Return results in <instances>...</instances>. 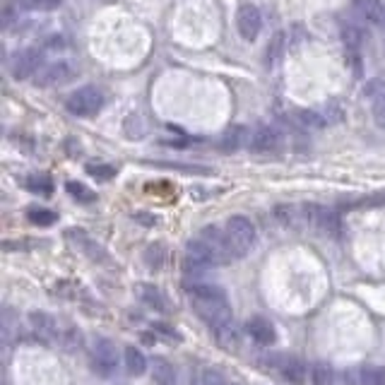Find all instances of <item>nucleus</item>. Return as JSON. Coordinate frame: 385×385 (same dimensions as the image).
I'll return each mask as SVG.
<instances>
[{"instance_id":"1","label":"nucleus","mask_w":385,"mask_h":385,"mask_svg":"<svg viewBox=\"0 0 385 385\" xmlns=\"http://www.w3.org/2000/svg\"><path fill=\"white\" fill-rule=\"evenodd\" d=\"M186 297H188V301H190L192 311L198 313L210 327L219 325V323H227L234 318L229 299L222 286L208 284V282H188Z\"/></svg>"},{"instance_id":"2","label":"nucleus","mask_w":385,"mask_h":385,"mask_svg":"<svg viewBox=\"0 0 385 385\" xmlns=\"http://www.w3.org/2000/svg\"><path fill=\"white\" fill-rule=\"evenodd\" d=\"M224 232H227L229 246H232V253H234V260L246 258L248 253L256 248L258 229H256V224H253L248 217H243V214H234V217H229Z\"/></svg>"},{"instance_id":"3","label":"nucleus","mask_w":385,"mask_h":385,"mask_svg":"<svg viewBox=\"0 0 385 385\" xmlns=\"http://www.w3.org/2000/svg\"><path fill=\"white\" fill-rule=\"evenodd\" d=\"M106 104V97L99 87L87 84V87H79L77 92H73L65 101V109L70 111L77 119H89V116H97Z\"/></svg>"},{"instance_id":"4","label":"nucleus","mask_w":385,"mask_h":385,"mask_svg":"<svg viewBox=\"0 0 385 385\" xmlns=\"http://www.w3.org/2000/svg\"><path fill=\"white\" fill-rule=\"evenodd\" d=\"M89 369L99 378H111L119 369V351L116 345L106 337H97L89 347Z\"/></svg>"},{"instance_id":"5","label":"nucleus","mask_w":385,"mask_h":385,"mask_svg":"<svg viewBox=\"0 0 385 385\" xmlns=\"http://www.w3.org/2000/svg\"><path fill=\"white\" fill-rule=\"evenodd\" d=\"M217 265H224V262L210 243H205L200 236L188 241L186 256H183V270L186 272H205V270H210V267H217Z\"/></svg>"},{"instance_id":"6","label":"nucleus","mask_w":385,"mask_h":385,"mask_svg":"<svg viewBox=\"0 0 385 385\" xmlns=\"http://www.w3.org/2000/svg\"><path fill=\"white\" fill-rule=\"evenodd\" d=\"M260 364L265 369H272L275 373H280L282 380H286L289 385H303L306 383V364L297 356L289 354H267L265 359H260Z\"/></svg>"},{"instance_id":"7","label":"nucleus","mask_w":385,"mask_h":385,"mask_svg":"<svg viewBox=\"0 0 385 385\" xmlns=\"http://www.w3.org/2000/svg\"><path fill=\"white\" fill-rule=\"evenodd\" d=\"M46 65V49L44 46H29L15 53L10 60V75L15 79H34L39 70Z\"/></svg>"},{"instance_id":"8","label":"nucleus","mask_w":385,"mask_h":385,"mask_svg":"<svg viewBox=\"0 0 385 385\" xmlns=\"http://www.w3.org/2000/svg\"><path fill=\"white\" fill-rule=\"evenodd\" d=\"M77 75V65L73 60H55V63H46L34 77V84L39 89H53L60 84H68L70 79Z\"/></svg>"},{"instance_id":"9","label":"nucleus","mask_w":385,"mask_h":385,"mask_svg":"<svg viewBox=\"0 0 385 385\" xmlns=\"http://www.w3.org/2000/svg\"><path fill=\"white\" fill-rule=\"evenodd\" d=\"M284 147V135L275 125H258L248 135L246 149L253 154H275Z\"/></svg>"},{"instance_id":"10","label":"nucleus","mask_w":385,"mask_h":385,"mask_svg":"<svg viewBox=\"0 0 385 385\" xmlns=\"http://www.w3.org/2000/svg\"><path fill=\"white\" fill-rule=\"evenodd\" d=\"M29 330L34 335V340L44 342V345H58L63 327L58 325V321L53 316H49L44 311H34L29 313Z\"/></svg>"},{"instance_id":"11","label":"nucleus","mask_w":385,"mask_h":385,"mask_svg":"<svg viewBox=\"0 0 385 385\" xmlns=\"http://www.w3.org/2000/svg\"><path fill=\"white\" fill-rule=\"evenodd\" d=\"M364 97L371 101V114H373L375 125L385 133V79L383 77L369 79L364 87Z\"/></svg>"},{"instance_id":"12","label":"nucleus","mask_w":385,"mask_h":385,"mask_svg":"<svg viewBox=\"0 0 385 385\" xmlns=\"http://www.w3.org/2000/svg\"><path fill=\"white\" fill-rule=\"evenodd\" d=\"M347 385H385V369L375 364L351 366L345 371Z\"/></svg>"},{"instance_id":"13","label":"nucleus","mask_w":385,"mask_h":385,"mask_svg":"<svg viewBox=\"0 0 385 385\" xmlns=\"http://www.w3.org/2000/svg\"><path fill=\"white\" fill-rule=\"evenodd\" d=\"M236 29L241 34V39L256 41L258 34L262 29V15L256 5H241L236 12Z\"/></svg>"},{"instance_id":"14","label":"nucleus","mask_w":385,"mask_h":385,"mask_svg":"<svg viewBox=\"0 0 385 385\" xmlns=\"http://www.w3.org/2000/svg\"><path fill=\"white\" fill-rule=\"evenodd\" d=\"M351 10L356 12L364 25L369 27H385V3L383 0H351Z\"/></svg>"},{"instance_id":"15","label":"nucleus","mask_w":385,"mask_h":385,"mask_svg":"<svg viewBox=\"0 0 385 385\" xmlns=\"http://www.w3.org/2000/svg\"><path fill=\"white\" fill-rule=\"evenodd\" d=\"M289 119L297 128L306 130V133H321V130L330 128L323 116L321 109H303V106H297V109L289 111Z\"/></svg>"},{"instance_id":"16","label":"nucleus","mask_w":385,"mask_h":385,"mask_svg":"<svg viewBox=\"0 0 385 385\" xmlns=\"http://www.w3.org/2000/svg\"><path fill=\"white\" fill-rule=\"evenodd\" d=\"M200 238H203L205 243H210V246L217 251V256L222 258L224 265L234 260V253H232V246H229L227 232H224V229H219L217 224H210V227H205L203 232H200Z\"/></svg>"},{"instance_id":"17","label":"nucleus","mask_w":385,"mask_h":385,"mask_svg":"<svg viewBox=\"0 0 385 385\" xmlns=\"http://www.w3.org/2000/svg\"><path fill=\"white\" fill-rule=\"evenodd\" d=\"M246 335L251 337L253 342L262 345V347L275 345V340H277L275 325H272L270 321H265V318H260V316L248 318V321H246Z\"/></svg>"},{"instance_id":"18","label":"nucleus","mask_w":385,"mask_h":385,"mask_svg":"<svg viewBox=\"0 0 385 385\" xmlns=\"http://www.w3.org/2000/svg\"><path fill=\"white\" fill-rule=\"evenodd\" d=\"M286 51H289V34H286L284 29H277L275 34L270 36V44H267V51H265L267 70H275L277 65L284 60Z\"/></svg>"},{"instance_id":"19","label":"nucleus","mask_w":385,"mask_h":385,"mask_svg":"<svg viewBox=\"0 0 385 385\" xmlns=\"http://www.w3.org/2000/svg\"><path fill=\"white\" fill-rule=\"evenodd\" d=\"M68 241L73 243L75 248H77L79 253H84L87 258H92V260H106V251L99 246L97 241H92V238L87 236V234L82 232V229H70L68 234Z\"/></svg>"},{"instance_id":"20","label":"nucleus","mask_w":385,"mask_h":385,"mask_svg":"<svg viewBox=\"0 0 385 385\" xmlns=\"http://www.w3.org/2000/svg\"><path fill=\"white\" fill-rule=\"evenodd\" d=\"M340 36L342 44H345L347 51H361L369 41V32H366L364 25H356V22L345 20L340 25Z\"/></svg>"},{"instance_id":"21","label":"nucleus","mask_w":385,"mask_h":385,"mask_svg":"<svg viewBox=\"0 0 385 385\" xmlns=\"http://www.w3.org/2000/svg\"><path fill=\"white\" fill-rule=\"evenodd\" d=\"M149 373H152V380L157 385H178L176 366L164 356H154L152 364H149Z\"/></svg>"},{"instance_id":"22","label":"nucleus","mask_w":385,"mask_h":385,"mask_svg":"<svg viewBox=\"0 0 385 385\" xmlns=\"http://www.w3.org/2000/svg\"><path fill=\"white\" fill-rule=\"evenodd\" d=\"M138 299L147 308H152V311L169 313V301H166V297H164V292L159 289V286H154V284H140L138 286Z\"/></svg>"},{"instance_id":"23","label":"nucleus","mask_w":385,"mask_h":385,"mask_svg":"<svg viewBox=\"0 0 385 385\" xmlns=\"http://www.w3.org/2000/svg\"><path fill=\"white\" fill-rule=\"evenodd\" d=\"M214 337H217V342L224 347V349H238V345H241V330L236 327V323L227 321V323H219V325L212 327Z\"/></svg>"},{"instance_id":"24","label":"nucleus","mask_w":385,"mask_h":385,"mask_svg":"<svg viewBox=\"0 0 385 385\" xmlns=\"http://www.w3.org/2000/svg\"><path fill=\"white\" fill-rule=\"evenodd\" d=\"M248 135H251L248 128H243V125H232V128L222 135V140H219V147H222L224 152H238V149L248 145Z\"/></svg>"},{"instance_id":"25","label":"nucleus","mask_w":385,"mask_h":385,"mask_svg":"<svg viewBox=\"0 0 385 385\" xmlns=\"http://www.w3.org/2000/svg\"><path fill=\"white\" fill-rule=\"evenodd\" d=\"M123 361H125V371H128L130 375H142L145 371L149 369L147 359H145V354L138 349V347L128 345L123 351Z\"/></svg>"},{"instance_id":"26","label":"nucleus","mask_w":385,"mask_h":385,"mask_svg":"<svg viewBox=\"0 0 385 385\" xmlns=\"http://www.w3.org/2000/svg\"><path fill=\"white\" fill-rule=\"evenodd\" d=\"M142 260L149 270H154V272L162 270L164 262H166V246H164V243H149L142 253Z\"/></svg>"},{"instance_id":"27","label":"nucleus","mask_w":385,"mask_h":385,"mask_svg":"<svg viewBox=\"0 0 385 385\" xmlns=\"http://www.w3.org/2000/svg\"><path fill=\"white\" fill-rule=\"evenodd\" d=\"M58 345L63 347L65 351H79V349H82V345H84V337H82V332H79L77 327L68 325V327H63V330H60Z\"/></svg>"},{"instance_id":"28","label":"nucleus","mask_w":385,"mask_h":385,"mask_svg":"<svg viewBox=\"0 0 385 385\" xmlns=\"http://www.w3.org/2000/svg\"><path fill=\"white\" fill-rule=\"evenodd\" d=\"M275 219H277V224H282V227H297L299 224V219H301V212H299L297 208H292V205H277L275 208Z\"/></svg>"},{"instance_id":"29","label":"nucleus","mask_w":385,"mask_h":385,"mask_svg":"<svg viewBox=\"0 0 385 385\" xmlns=\"http://www.w3.org/2000/svg\"><path fill=\"white\" fill-rule=\"evenodd\" d=\"M190 385H232L227 378H224L219 371L214 369H200L198 373L192 375Z\"/></svg>"},{"instance_id":"30","label":"nucleus","mask_w":385,"mask_h":385,"mask_svg":"<svg viewBox=\"0 0 385 385\" xmlns=\"http://www.w3.org/2000/svg\"><path fill=\"white\" fill-rule=\"evenodd\" d=\"M27 219L36 227H53L58 222V214L53 210H46V208H32L27 210Z\"/></svg>"},{"instance_id":"31","label":"nucleus","mask_w":385,"mask_h":385,"mask_svg":"<svg viewBox=\"0 0 385 385\" xmlns=\"http://www.w3.org/2000/svg\"><path fill=\"white\" fill-rule=\"evenodd\" d=\"M311 383L313 385H335V371H332V366L330 364H323V361L313 364V369H311Z\"/></svg>"},{"instance_id":"32","label":"nucleus","mask_w":385,"mask_h":385,"mask_svg":"<svg viewBox=\"0 0 385 385\" xmlns=\"http://www.w3.org/2000/svg\"><path fill=\"white\" fill-rule=\"evenodd\" d=\"M27 190L36 192V195H51L53 192V181H51L49 176H44V173H39V176H29L25 181Z\"/></svg>"},{"instance_id":"33","label":"nucleus","mask_w":385,"mask_h":385,"mask_svg":"<svg viewBox=\"0 0 385 385\" xmlns=\"http://www.w3.org/2000/svg\"><path fill=\"white\" fill-rule=\"evenodd\" d=\"M65 190H68L77 203H94V200H97V195L79 181H68L65 183Z\"/></svg>"},{"instance_id":"34","label":"nucleus","mask_w":385,"mask_h":385,"mask_svg":"<svg viewBox=\"0 0 385 385\" xmlns=\"http://www.w3.org/2000/svg\"><path fill=\"white\" fill-rule=\"evenodd\" d=\"M87 173L97 181H109L119 173V166H114V164H87Z\"/></svg>"},{"instance_id":"35","label":"nucleus","mask_w":385,"mask_h":385,"mask_svg":"<svg viewBox=\"0 0 385 385\" xmlns=\"http://www.w3.org/2000/svg\"><path fill=\"white\" fill-rule=\"evenodd\" d=\"M60 3H63V0H17V5H20L22 10H34V12L53 10Z\"/></svg>"},{"instance_id":"36","label":"nucleus","mask_w":385,"mask_h":385,"mask_svg":"<svg viewBox=\"0 0 385 385\" xmlns=\"http://www.w3.org/2000/svg\"><path fill=\"white\" fill-rule=\"evenodd\" d=\"M321 111H323V116H325L327 125H337V123H342V121H345V111H342V106L335 104V101L321 106Z\"/></svg>"},{"instance_id":"37","label":"nucleus","mask_w":385,"mask_h":385,"mask_svg":"<svg viewBox=\"0 0 385 385\" xmlns=\"http://www.w3.org/2000/svg\"><path fill=\"white\" fill-rule=\"evenodd\" d=\"M152 335H154V340H157V337H159V340H166V342H178V340H181V335H178L171 325H166V323H154Z\"/></svg>"},{"instance_id":"38","label":"nucleus","mask_w":385,"mask_h":385,"mask_svg":"<svg viewBox=\"0 0 385 385\" xmlns=\"http://www.w3.org/2000/svg\"><path fill=\"white\" fill-rule=\"evenodd\" d=\"M15 327H20V323H15L12 311H5V313H3V337H5V345H10V342H12Z\"/></svg>"},{"instance_id":"39","label":"nucleus","mask_w":385,"mask_h":385,"mask_svg":"<svg viewBox=\"0 0 385 385\" xmlns=\"http://www.w3.org/2000/svg\"><path fill=\"white\" fill-rule=\"evenodd\" d=\"M162 145L173 147V149H186L188 145H190V140H188V138H171V140H162Z\"/></svg>"},{"instance_id":"40","label":"nucleus","mask_w":385,"mask_h":385,"mask_svg":"<svg viewBox=\"0 0 385 385\" xmlns=\"http://www.w3.org/2000/svg\"><path fill=\"white\" fill-rule=\"evenodd\" d=\"M135 222H140L142 227H154V224H157V217H154V214H147V212H138L135 214Z\"/></svg>"},{"instance_id":"41","label":"nucleus","mask_w":385,"mask_h":385,"mask_svg":"<svg viewBox=\"0 0 385 385\" xmlns=\"http://www.w3.org/2000/svg\"><path fill=\"white\" fill-rule=\"evenodd\" d=\"M383 200H385V192H383Z\"/></svg>"},{"instance_id":"42","label":"nucleus","mask_w":385,"mask_h":385,"mask_svg":"<svg viewBox=\"0 0 385 385\" xmlns=\"http://www.w3.org/2000/svg\"><path fill=\"white\" fill-rule=\"evenodd\" d=\"M232 385H238V383H232Z\"/></svg>"}]
</instances>
